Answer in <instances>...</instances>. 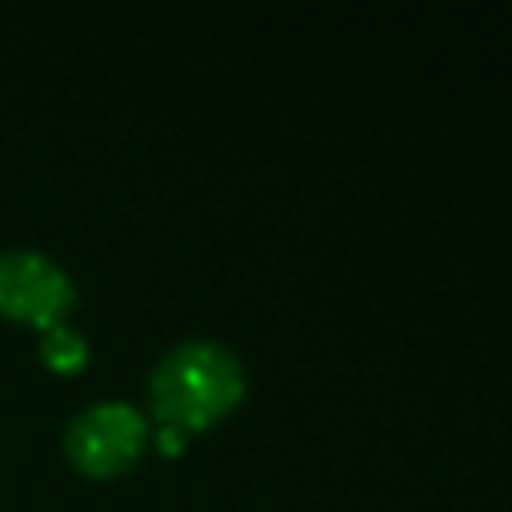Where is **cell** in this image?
<instances>
[{
	"instance_id": "obj_3",
	"label": "cell",
	"mask_w": 512,
	"mask_h": 512,
	"mask_svg": "<svg viewBox=\"0 0 512 512\" xmlns=\"http://www.w3.org/2000/svg\"><path fill=\"white\" fill-rule=\"evenodd\" d=\"M72 308V280L48 256L12 248L0 252V312L40 328H56Z\"/></svg>"
},
{
	"instance_id": "obj_5",
	"label": "cell",
	"mask_w": 512,
	"mask_h": 512,
	"mask_svg": "<svg viewBox=\"0 0 512 512\" xmlns=\"http://www.w3.org/2000/svg\"><path fill=\"white\" fill-rule=\"evenodd\" d=\"M180 444H184V432H176V428H160V448H164L168 456H176Z\"/></svg>"
},
{
	"instance_id": "obj_4",
	"label": "cell",
	"mask_w": 512,
	"mask_h": 512,
	"mask_svg": "<svg viewBox=\"0 0 512 512\" xmlns=\"http://www.w3.org/2000/svg\"><path fill=\"white\" fill-rule=\"evenodd\" d=\"M44 360H48L56 372L80 368V364H84V340H80L72 328L56 324V328H48V336H44Z\"/></svg>"
},
{
	"instance_id": "obj_1",
	"label": "cell",
	"mask_w": 512,
	"mask_h": 512,
	"mask_svg": "<svg viewBox=\"0 0 512 512\" xmlns=\"http://www.w3.org/2000/svg\"><path fill=\"white\" fill-rule=\"evenodd\" d=\"M244 396V376L232 352L208 340L172 348L152 372V408L164 428L196 432L216 424Z\"/></svg>"
},
{
	"instance_id": "obj_2",
	"label": "cell",
	"mask_w": 512,
	"mask_h": 512,
	"mask_svg": "<svg viewBox=\"0 0 512 512\" xmlns=\"http://www.w3.org/2000/svg\"><path fill=\"white\" fill-rule=\"evenodd\" d=\"M144 452V416L128 404H96L68 428V456L84 476H116Z\"/></svg>"
}]
</instances>
